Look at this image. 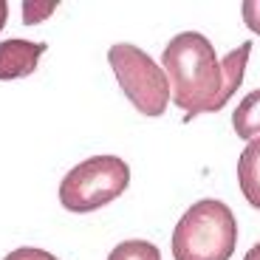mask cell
<instances>
[{
  "instance_id": "cell-11",
  "label": "cell",
  "mask_w": 260,
  "mask_h": 260,
  "mask_svg": "<svg viewBox=\"0 0 260 260\" xmlns=\"http://www.w3.org/2000/svg\"><path fill=\"white\" fill-rule=\"evenodd\" d=\"M54 9H57V3H23V20L31 26V23H37V20L48 17Z\"/></svg>"
},
{
  "instance_id": "cell-12",
  "label": "cell",
  "mask_w": 260,
  "mask_h": 260,
  "mask_svg": "<svg viewBox=\"0 0 260 260\" xmlns=\"http://www.w3.org/2000/svg\"><path fill=\"white\" fill-rule=\"evenodd\" d=\"M6 20H9V3L0 0V31H3V26H6Z\"/></svg>"
},
{
  "instance_id": "cell-4",
  "label": "cell",
  "mask_w": 260,
  "mask_h": 260,
  "mask_svg": "<svg viewBox=\"0 0 260 260\" xmlns=\"http://www.w3.org/2000/svg\"><path fill=\"white\" fill-rule=\"evenodd\" d=\"M130 184V167L119 156H93L68 170L59 184V204L74 215L108 207Z\"/></svg>"
},
{
  "instance_id": "cell-2",
  "label": "cell",
  "mask_w": 260,
  "mask_h": 260,
  "mask_svg": "<svg viewBox=\"0 0 260 260\" xmlns=\"http://www.w3.org/2000/svg\"><path fill=\"white\" fill-rule=\"evenodd\" d=\"M238 246L235 212L218 198L195 201L173 229L176 260H229Z\"/></svg>"
},
{
  "instance_id": "cell-9",
  "label": "cell",
  "mask_w": 260,
  "mask_h": 260,
  "mask_svg": "<svg viewBox=\"0 0 260 260\" xmlns=\"http://www.w3.org/2000/svg\"><path fill=\"white\" fill-rule=\"evenodd\" d=\"M241 14H243V23L249 26V31L260 37V0H243Z\"/></svg>"
},
{
  "instance_id": "cell-3",
  "label": "cell",
  "mask_w": 260,
  "mask_h": 260,
  "mask_svg": "<svg viewBox=\"0 0 260 260\" xmlns=\"http://www.w3.org/2000/svg\"><path fill=\"white\" fill-rule=\"evenodd\" d=\"M108 65L116 74V82L127 96V102L142 116H164L170 105V79L164 68L144 48L116 43L108 48Z\"/></svg>"
},
{
  "instance_id": "cell-8",
  "label": "cell",
  "mask_w": 260,
  "mask_h": 260,
  "mask_svg": "<svg viewBox=\"0 0 260 260\" xmlns=\"http://www.w3.org/2000/svg\"><path fill=\"white\" fill-rule=\"evenodd\" d=\"M108 260H161V252L156 243L136 238V241H122L119 246H113Z\"/></svg>"
},
{
  "instance_id": "cell-7",
  "label": "cell",
  "mask_w": 260,
  "mask_h": 260,
  "mask_svg": "<svg viewBox=\"0 0 260 260\" xmlns=\"http://www.w3.org/2000/svg\"><path fill=\"white\" fill-rule=\"evenodd\" d=\"M232 127L235 133L246 142L260 139V88L241 99V105L232 113Z\"/></svg>"
},
{
  "instance_id": "cell-13",
  "label": "cell",
  "mask_w": 260,
  "mask_h": 260,
  "mask_svg": "<svg viewBox=\"0 0 260 260\" xmlns=\"http://www.w3.org/2000/svg\"><path fill=\"white\" fill-rule=\"evenodd\" d=\"M243 260H260V241H257V243H254V246H252V249H249V252H246V254H243Z\"/></svg>"
},
{
  "instance_id": "cell-10",
  "label": "cell",
  "mask_w": 260,
  "mask_h": 260,
  "mask_svg": "<svg viewBox=\"0 0 260 260\" xmlns=\"http://www.w3.org/2000/svg\"><path fill=\"white\" fill-rule=\"evenodd\" d=\"M3 260H59V257H54L51 252L37 249V246H20V249H14V252H9Z\"/></svg>"
},
{
  "instance_id": "cell-6",
  "label": "cell",
  "mask_w": 260,
  "mask_h": 260,
  "mask_svg": "<svg viewBox=\"0 0 260 260\" xmlns=\"http://www.w3.org/2000/svg\"><path fill=\"white\" fill-rule=\"evenodd\" d=\"M238 184L254 209H260V139L249 142L238 158Z\"/></svg>"
},
{
  "instance_id": "cell-5",
  "label": "cell",
  "mask_w": 260,
  "mask_h": 260,
  "mask_svg": "<svg viewBox=\"0 0 260 260\" xmlns=\"http://www.w3.org/2000/svg\"><path fill=\"white\" fill-rule=\"evenodd\" d=\"M46 54V43L31 40H3L0 43V79H23L31 77L40 65V57Z\"/></svg>"
},
{
  "instance_id": "cell-1",
  "label": "cell",
  "mask_w": 260,
  "mask_h": 260,
  "mask_svg": "<svg viewBox=\"0 0 260 260\" xmlns=\"http://www.w3.org/2000/svg\"><path fill=\"white\" fill-rule=\"evenodd\" d=\"M252 43H243L218 59L212 43L198 31H181L167 43L161 68L170 79L173 102L184 111V122L198 113H215L241 88Z\"/></svg>"
}]
</instances>
